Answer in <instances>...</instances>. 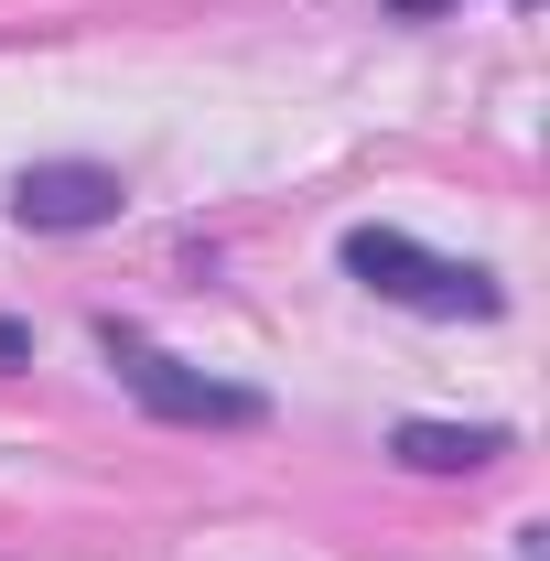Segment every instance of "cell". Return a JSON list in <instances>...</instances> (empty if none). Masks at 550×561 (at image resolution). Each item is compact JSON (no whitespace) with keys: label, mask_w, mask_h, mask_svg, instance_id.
<instances>
[{"label":"cell","mask_w":550,"mask_h":561,"mask_svg":"<svg viewBox=\"0 0 550 561\" xmlns=\"http://www.w3.org/2000/svg\"><path fill=\"white\" fill-rule=\"evenodd\" d=\"M345 271L367 280L378 302H411V313H496V302H507L496 271L443 260V249H421V238H400V227H345Z\"/></svg>","instance_id":"cell-1"},{"label":"cell","mask_w":550,"mask_h":561,"mask_svg":"<svg viewBox=\"0 0 550 561\" xmlns=\"http://www.w3.org/2000/svg\"><path fill=\"white\" fill-rule=\"evenodd\" d=\"M108 356H119V378L140 389V411H162V421H260V389H227V378H195L184 356H162L151 335H119L108 324Z\"/></svg>","instance_id":"cell-2"},{"label":"cell","mask_w":550,"mask_h":561,"mask_svg":"<svg viewBox=\"0 0 550 561\" xmlns=\"http://www.w3.org/2000/svg\"><path fill=\"white\" fill-rule=\"evenodd\" d=\"M11 206H22V227H108L119 216V173L108 162H33L11 184Z\"/></svg>","instance_id":"cell-3"},{"label":"cell","mask_w":550,"mask_h":561,"mask_svg":"<svg viewBox=\"0 0 550 561\" xmlns=\"http://www.w3.org/2000/svg\"><path fill=\"white\" fill-rule=\"evenodd\" d=\"M507 454V432H485V421H400V465H421V476H465V465H496Z\"/></svg>","instance_id":"cell-4"},{"label":"cell","mask_w":550,"mask_h":561,"mask_svg":"<svg viewBox=\"0 0 550 561\" xmlns=\"http://www.w3.org/2000/svg\"><path fill=\"white\" fill-rule=\"evenodd\" d=\"M22 356H33V335H22V324H0V367H22Z\"/></svg>","instance_id":"cell-5"}]
</instances>
